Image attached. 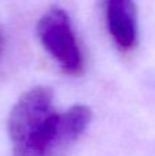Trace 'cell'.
Wrapping results in <instances>:
<instances>
[{
    "label": "cell",
    "mask_w": 155,
    "mask_h": 156,
    "mask_svg": "<svg viewBox=\"0 0 155 156\" xmlns=\"http://www.w3.org/2000/svg\"><path fill=\"white\" fill-rule=\"evenodd\" d=\"M36 30L43 47L66 73L71 76L82 73V54L71 27V21L65 10L59 7L49 8L38 19Z\"/></svg>",
    "instance_id": "cell-2"
},
{
    "label": "cell",
    "mask_w": 155,
    "mask_h": 156,
    "mask_svg": "<svg viewBox=\"0 0 155 156\" xmlns=\"http://www.w3.org/2000/svg\"><path fill=\"white\" fill-rule=\"evenodd\" d=\"M106 22L115 44L124 51L137 41V8L129 0H111L106 4Z\"/></svg>",
    "instance_id": "cell-3"
},
{
    "label": "cell",
    "mask_w": 155,
    "mask_h": 156,
    "mask_svg": "<svg viewBox=\"0 0 155 156\" xmlns=\"http://www.w3.org/2000/svg\"><path fill=\"white\" fill-rule=\"evenodd\" d=\"M92 112L87 105H74L49 115L27 137L13 145V156H59L84 133Z\"/></svg>",
    "instance_id": "cell-1"
},
{
    "label": "cell",
    "mask_w": 155,
    "mask_h": 156,
    "mask_svg": "<svg viewBox=\"0 0 155 156\" xmlns=\"http://www.w3.org/2000/svg\"><path fill=\"white\" fill-rule=\"evenodd\" d=\"M4 48H5V37H4V32H3L2 26H0V60H2L3 54H4Z\"/></svg>",
    "instance_id": "cell-4"
}]
</instances>
